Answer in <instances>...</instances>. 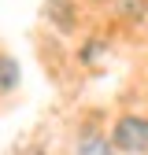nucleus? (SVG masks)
I'll use <instances>...</instances> for the list:
<instances>
[{
  "instance_id": "obj_1",
  "label": "nucleus",
  "mask_w": 148,
  "mask_h": 155,
  "mask_svg": "<svg viewBox=\"0 0 148 155\" xmlns=\"http://www.w3.org/2000/svg\"><path fill=\"white\" fill-rule=\"evenodd\" d=\"M111 148L122 155H148V114L126 111L111 122Z\"/></svg>"
},
{
  "instance_id": "obj_2",
  "label": "nucleus",
  "mask_w": 148,
  "mask_h": 155,
  "mask_svg": "<svg viewBox=\"0 0 148 155\" xmlns=\"http://www.w3.org/2000/svg\"><path fill=\"white\" fill-rule=\"evenodd\" d=\"M74 155H119L111 148V137L96 126H85L78 133V144H74Z\"/></svg>"
},
{
  "instance_id": "obj_3",
  "label": "nucleus",
  "mask_w": 148,
  "mask_h": 155,
  "mask_svg": "<svg viewBox=\"0 0 148 155\" xmlns=\"http://www.w3.org/2000/svg\"><path fill=\"white\" fill-rule=\"evenodd\" d=\"M107 52H111V45L104 41V37H89V41L78 48V63L92 70V67H100V63L107 59Z\"/></svg>"
},
{
  "instance_id": "obj_4",
  "label": "nucleus",
  "mask_w": 148,
  "mask_h": 155,
  "mask_svg": "<svg viewBox=\"0 0 148 155\" xmlns=\"http://www.w3.org/2000/svg\"><path fill=\"white\" fill-rule=\"evenodd\" d=\"M18 81H22V70H18V59L8 52H0V92H15Z\"/></svg>"
},
{
  "instance_id": "obj_5",
  "label": "nucleus",
  "mask_w": 148,
  "mask_h": 155,
  "mask_svg": "<svg viewBox=\"0 0 148 155\" xmlns=\"http://www.w3.org/2000/svg\"><path fill=\"white\" fill-rule=\"evenodd\" d=\"M89 4H111V0H89Z\"/></svg>"
}]
</instances>
